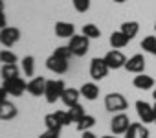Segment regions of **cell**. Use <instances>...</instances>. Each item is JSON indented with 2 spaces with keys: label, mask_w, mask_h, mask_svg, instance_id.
Here are the masks:
<instances>
[{
  "label": "cell",
  "mask_w": 156,
  "mask_h": 138,
  "mask_svg": "<svg viewBox=\"0 0 156 138\" xmlns=\"http://www.w3.org/2000/svg\"><path fill=\"white\" fill-rule=\"evenodd\" d=\"M127 107H129V101H127V98H125L123 94H119V92H110V94L105 96V109H107L108 112L118 114V112L127 111Z\"/></svg>",
  "instance_id": "cell-1"
},
{
  "label": "cell",
  "mask_w": 156,
  "mask_h": 138,
  "mask_svg": "<svg viewBox=\"0 0 156 138\" xmlns=\"http://www.w3.org/2000/svg\"><path fill=\"white\" fill-rule=\"evenodd\" d=\"M66 85L62 79H48L46 81V90H44V98L48 103H55L57 100H61L62 92H64Z\"/></svg>",
  "instance_id": "cell-2"
},
{
  "label": "cell",
  "mask_w": 156,
  "mask_h": 138,
  "mask_svg": "<svg viewBox=\"0 0 156 138\" xmlns=\"http://www.w3.org/2000/svg\"><path fill=\"white\" fill-rule=\"evenodd\" d=\"M88 46H90V39L85 35H73L68 42V48L72 52V55L75 57H83L88 53Z\"/></svg>",
  "instance_id": "cell-3"
},
{
  "label": "cell",
  "mask_w": 156,
  "mask_h": 138,
  "mask_svg": "<svg viewBox=\"0 0 156 138\" xmlns=\"http://www.w3.org/2000/svg\"><path fill=\"white\" fill-rule=\"evenodd\" d=\"M2 89L8 92V96H15L20 98L24 94V90H28V83L19 76V78H11V79H4Z\"/></svg>",
  "instance_id": "cell-4"
},
{
  "label": "cell",
  "mask_w": 156,
  "mask_h": 138,
  "mask_svg": "<svg viewBox=\"0 0 156 138\" xmlns=\"http://www.w3.org/2000/svg\"><path fill=\"white\" fill-rule=\"evenodd\" d=\"M108 64L105 63V59L103 57H94L92 59V63H90V78L94 79V81H101V79H105L107 78V74H108Z\"/></svg>",
  "instance_id": "cell-5"
},
{
  "label": "cell",
  "mask_w": 156,
  "mask_h": 138,
  "mask_svg": "<svg viewBox=\"0 0 156 138\" xmlns=\"http://www.w3.org/2000/svg\"><path fill=\"white\" fill-rule=\"evenodd\" d=\"M103 59H105V63L108 64L110 70L125 68V63H127V57L123 55V52H121V50H116V48H112L110 52H107V55H105Z\"/></svg>",
  "instance_id": "cell-6"
},
{
  "label": "cell",
  "mask_w": 156,
  "mask_h": 138,
  "mask_svg": "<svg viewBox=\"0 0 156 138\" xmlns=\"http://www.w3.org/2000/svg\"><path fill=\"white\" fill-rule=\"evenodd\" d=\"M19 41H20V30L19 28L6 26V28L0 30V44H2V46L9 48V46H13Z\"/></svg>",
  "instance_id": "cell-7"
},
{
  "label": "cell",
  "mask_w": 156,
  "mask_h": 138,
  "mask_svg": "<svg viewBox=\"0 0 156 138\" xmlns=\"http://www.w3.org/2000/svg\"><path fill=\"white\" fill-rule=\"evenodd\" d=\"M129 127H130V122H129V116H127V114H123V112L114 114V118H112V122H110V131H112V134H125Z\"/></svg>",
  "instance_id": "cell-8"
},
{
  "label": "cell",
  "mask_w": 156,
  "mask_h": 138,
  "mask_svg": "<svg viewBox=\"0 0 156 138\" xmlns=\"http://www.w3.org/2000/svg\"><path fill=\"white\" fill-rule=\"evenodd\" d=\"M46 68H48V70H51V72H55V74H66L68 72V61L66 59H61V57H57V55L51 53L46 59Z\"/></svg>",
  "instance_id": "cell-9"
},
{
  "label": "cell",
  "mask_w": 156,
  "mask_h": 138,
  "mask_svg": "<svg viewBox=\"0 0 156 138\" xmlns=\"http://www.w3.org/2000/svg\"><path fill=\"white\" fill-rule=\"evenodd\" d=\"M125 70L132 72V74H143V70H145V57L141 53H136V55L129 57L127 63H125Z\"/></svg>",
  "instance_id": "cell-10"
},
{
  "label": "cell",
  "mask_w": 156,
  "mask_h": 138,
  "mask_svg": "<svg viewBox=\"0 0 156 138\" xmlns=\"http://www.w3.org/2000/svg\"><path fill=\"white\" fill-rule=\"evenodd\" d=\"M136 112H138V116H140V120H141L143 123H151V122H154V111H152V105H149L147 101L138 100V101H136Z\"/></svg>",
  "instance_id": "cell-11"
},
{
  "label": "cell",
  "mask_w": 156,
  "mask_h": 138,
  "mask_svg": "<svg viewBox=\"0 0 156 138\" xmlns=\"http://www.w3.org/2000/svg\"><path fill=\"white\" fill-rule=\"evenodd\" d=\"M46 81H48V79H44V78H33V79L28 83V92H30L31 96H35V98L44 96V90H46Z\"/></svg>",
  "instance_id": "cell-12"
},
{
  "label": "cell",
  "mask_w": 156,
  "mask_h": 138,
  "mask_svg": "<svg viewBox=\"0 0 156 138\" xmlns=\"http://www.w3.org/2000/svg\"><path fill=\"white\" fill-rule=\"evenodd\" d=\"M17 114H19V111H17V107H15L11 101L4 100L2 103H0V120H4V122H9V120L17 118Z\"/></svg>",
  "instance_id": "cell-13"
},
{
  "label": "cell",
  "mask_w": 156,
  "mask_h": 138,
  "mask_svg": "<svg viewBox=\"0 0 156 138\" xmlns=\"http://www.w3.org/2000/svg\"><path fill=\"white\" fill-rule=\"evenodd\" d=\"M125 138H149V129L143 123H130L125 133Z\"/></svg>",
  "instance_id": "cell-14"
},
{
  "label": "cell",
  "mask_w": 156,
  "mask_h": 138,
  "mask_svg": "<svg viewBox=\"0 0 156 138\" xmlns=\"http://www.w3.org/2000/svg\"><path fill=\"white\" fill-rule=\"evenodd\" d=\"M75 26L72 22H57L55 24V35L61 39H72L75 33Z\"/></svg>",
  "instance_id": "cell-15"
},
{
  "label": "cell",
  "mask_w": 156,
  "mask_h": 138,
  "mask_svg": "<svg viewBox=\"0 0 156 138\" xmlns=\"http://www.w3.org/2000/svg\"><path fill=\"white\" fill-rule=\"evenodd\" d=\"M79 96H81V90H77V89H64V92H62V96H61V100H62V103L64 105H75L77 101H79Z\"/></svg>",
  "instance_id": "cell-16"
},
{
  "label": "cell",
  "mask_w": 156,
  "mask_h": 138,
  "mask_svg": "<svg viewBox=\"0 0 156 138\" xmlns=\"http://www.w3.org/2000/svg\"><path fill=\"white\" fill-rule=\"evenodd\" d=\"M79 90H81V96H83L85 100H88V101H94V100H98V96H99V87H98L96 83H85Z\"/></svg>",
  "instance_id": "cell-17"
},
{
  "label": "cell",
  "mask_w": 156,
  "mask_h": 138,
  "mask_svg": "<svg viewBox=\"0 0 156 138\" xmlns=\"http://www.w3.org/2000/svg\"><path fill=\"white\" fill-rule=\"evenodd\" d=\"M129 37L119 30V31H114L112 35H110V46L112 48H116V50H121V48H125L127 44H129Z\"/></svg>",
  "instance_id": "cell-18"
},
{
  "label": "cell",
  "mask_w": 156,
  "mask_h": 138,
  "mask_svg": "<svg viewBox=\"0 0 156 138\" xmlns=\"http://www.w3.org/2000/svg\"><path fill=\"white\" fill-rule=\"evenodd\" d=\"M132 85H134L136 89H140V90H151V89L154 87V79H152L151 76L140 74V76H136V78H134Z\"/></svg>",
  "instance_id": "cell-19"
},
{
  "label": "cell",
  "mask_w": 156,
  "mask_h": 138,
  "mask_svg": "<svg viewBox=\"0 0 156 138\" xmlns=\"http://www.w3.org/2000/svg\"><path fill=\"white\" fill-rule=\"evenodd\" d=\"M19 66L17 63H9V64H2L0 68V74H2V79H11V78H19Z\"/></svg>",
  "instance_id": "cell-20"
},
{
  "label": "cell",
  "mask_w": 156,
  "mask_h": 138,
  "mask_svg": "<svg viewBox=\"0 0 156 138\" xmlns=\"http://www.w3.org/2000/svg\"><path fill=\"white\" fill-rule=\"evenodd\" d=\"M121 31L132 41L136 35H138V31H140V24L136 22V20H129V22H123L121 24Z\"/></svg>",
  "instance_id": "cell-21"
},
{
  "label": "cell",
  "mask_w": 156,
  "mask_h": 138,
  "mask_svg": "<svg viewBox=\"0 0 156 138\" xmlns=\"http://www.w3.org/2000/svg\"><path fill=\"white\" fill-rule=\"evenodd\" d=\"M94 125H96V118H94V116H90V114H85V116H83L79 122L75 123L77 131H81V133H85V131H90Z\"/></svg>",
  "instance_id": "cell-22"
},
{
  "label": "cell",
  "mask_w": 156,
  "mask_h": 138,
  "mask_svg": "<svg viewBox=\"0 0 156 138\" xmlns=\"http://www.w3.org/2000/svg\"><path fill=\"white\" fill-rule=\"evenodd\" d=\"M44 123H46V129H48V131L61 133V129H62V123L55 118V114H46V116H44Z\"/></svg>",
  "instance_id": "cell-23"
},
{
  "label": "cell",
  "mask_w": 156,
  "mask_h": 138,
  "mask_svg": "<svg viewBox=\"0 0 156 138\" xmlns=\"http://www.w3.org/2000/svg\"><path fill=\"white\" fill-rule=\"evenodd\" d=\"M68 114H70V120L77 123V122L85 116V109H83V105L75 103V105H70V107H68Z\"/></svg>",
  "instance_id": "cell-24"
},
{
  "label": "cell",
  "mask_w": 156,
  "mask_h": 138,
  "mask_svg": "<svg viewBox=\"0 0 156 138\" xmlns=\"http://www.w3.org/2000/svg\"><path fill=\"white\" fill-rule=\"evenodd\" d=\"M141 50L147 52V53H156V37L154 35H147L143 41H141Z\"/></svg>",
  "instance_id": "cell-25"
},
{
  "label": "cell",
  "mask_w": 156,
  "mask_h": 138,
  "mask_svg": "<svg viewBox=\"0 0 156 138\" xmlns=\"http://www.w3.org/2000/svg\"><path fill=\"white\" fill-rule=\"evenodd\" d=\"M22 70H24V74L30 78V76H33V72H35V59L31 57V55H26L24 59H22Z\"/></svg>",
  "instance_id": "cell-26"
},
{
  "label": "cell",
  "mask_w": 156,
  "mask_h": 138,
  "mask_svg": "<svg viewBox=\"0 0 156 138\" xmlns=\"http://www.w3.org/2000/svg\"><path fill=\"white\" fill-rule=\"evenodd\" d=\"M83 35L88 37V39H99L101 37V31L96 24H85L83 26Z\"/></svg>",
  "instance_id": "cell-27"
},
{
  "label": "cell",
  "mask_w": 156,
  "mask_h": 138,
  "mask_svg": "<svg viewBox=\"0 0 156 138\" xmlns=\"http://www.w3.org/2000/svg\"><path fill=\"white\" fill-rule=\"evenodd\" d=\"M0 63L2 64H9V63H17V55L11 52V50H2L0 52Z\"/></svg>",
  "instance_id": "cell-28"
},
{
  "label": "cell",
  "mask_w": 156,
  "mask_h": 138,
  "mask_svg": "<svg viewBox=\"0 0 156 138\" xmlns=\"http://www.w3.org/2000/svg\"><path fill=\"white\" fill-rule=\"evenodd\" d=\"M77 13H87L90 9V0H72Z\"/></svg>",
  "instance_id": "cell-29"
},
{
  "label": "cell",
  "mask_w": 156,
  "mask_h": 138,
  "mask_svg": "<svg viewBox=\"0 0 156 138\" xmlns=\"http://www.w3.org/2000/svg\"><path fill=\"white\" fill-rule=\"evenodd\" d=\"M53 55H57V57H61V59H66V61H70V57H72V52H70V48H68V46H59V48H55Z\"/></svg>",
  "instance_id": "cell-30"
},
{
  "label": "cell",
  "mask_w": 156,
  "mask_h": 138,
  "mask_svg": "<svg viewBox=\"0 0 156 138\" xmlns=\"http://www.w3.org/2000/svg\"><path fill=\"white\" fill-rule=\"evenodd\" d=\"M53 114H55V118H57V120H59V122L62 123V127H64V125H70V123H72V120H70V114H68V111H55Z\"/></svg>",
  "instance_id": "cell-31"
},
{
  "label": "cell",
  "mask_w": 156,
  "mask_h": 138,
  "mask_svg": "<svg viewBox=\"0 0 156 138\" xmlns=\"http://www.w3.org/2000/svg\"><path fill=\"white\" fill-rule=\"evenodd\" d=\"M39 138H59V133H55V131H48V129H46V133H42Z\"/></svg>",
  "instance_id": "cell-32"
},
{
  "label": "cell",
  "mask_w": 156,
  "mask_h": 138,
  "mask_svg": "<svg viewBox=\"0 0 156 138\" xmlns=\"http://www.w3.org/2000/svg\"><path fill=\"white\" fill-rule=\"evenodd\" d=\"M8 20H6V15H4V9H0V30L2 28H6L8 24H6Z\"/></svg>",
  "instance_id": "cell-33"
},
{
  "label": "cell",
  "mask_w": 156,
  "mask_h": 138,
  "mask_svg": "<svg viewBox=\"0 0 156 138\" xmlns=\"http://www.w3.org/2000/svg\"><path fill=\"white\" fill-rule=\"evenodd\" d=\"M81 138H98V136H96L92 131H85V133L81 134Z\"/></svg>",
  "instance_id": "cell-34"
},
{
  "label": "cell",
  "mask_w": 156,
  "mask_h": 138,
  "mask_svg": "<svg viewBox=\"0 0 156 138\" xmlns=\"http://www.w3.org/2000/svg\"><path fill=\"white\" fill-rule=\"evenodd\" d=\"M6 98H8V92H6L4 89H0V103H2V101H4Z\"/></svg>",
  "instance_id": "cell-35"
},
{
  "label": "cell",
  "mask_w": 156,
  "mask_h": 138,
  "mask_svg": "<svg viewBox=\"0 0 156 138\" xmlns=\"http://www.w3.org/2000/svg\"><path fill=\"white\" fill-rule=\"evenodd\" d=\"M101 138H118L116 134H107V136H101Z\"/></svg>",
  "instance_id": "cell-36"
},
{
  "label": "cell",
  "mask_w": 156,
  "mask_h": 138,
  "mask_svg": "<svg viewBox=\"0 0 156 138\" xmlns=\"http://www.w3.org/2000/svg\"><path fill=\"white\" fill-rule=\"evenodd\" d=\"M152 111H154V123H156V103L152 105Z\"/></svg>",
  "instance_id": "cell-37"
},
{
  "label": "cell",
  "mask_w": 156,
  "mask_h": 138,
  "mask_svg": "<svg viewBox=\"0 0 156 138\" xmlns=\"http://www.w3.org/2000/svg\"><path fill=\"white\" fill-rule=\"evenodd\" d=\"M116 4H123V2H127V0H114Z\"/></svg>",
  "instance_id": "cell-38"
},
{
  "label": "cell",
  "mask_w": 156,
  "mask_h": 138,
  "mask_svg": "<svg viewBox=\"0 0 156 138\" xmlns=\"http://www.w3.org/2000/svg\"><path fill=\"white\" fill-rule=\"evenodd\" d=\"M0 9H4V0H0Z\"/></svg>",
  "instance_id": "cell-39"
},
{
  "label": "cell",
  "mask_w": 156,
  "mask_h": 138,
  "mask_svg": "<svg viewBox=\"0 0 156 138\" xmlns=\"http://www.w3.org/2000/svg\"><path fill=\"white\" fill-rule=\"evenodd\" d=\"M152 98H154V100H156V89H154V90H152Z\"/></svg>",
  "instance_id": "cell-40"
},
{
  "label": "cell",
  "mask_w": 156,
  "mask_h": 138,
  "mask_svg": "<svg viewBox=\"0 0 156 138\" xmlns=\"http://www.w3.org/2000/svg\"><path fill=\"white\" fill-rule=\"evenodd\" d=\"M154 30H156V22H154Z\"/></svg>",
  "instance_id": "cell-41"
},
{
  "label": "cell",
  "mask_w": 156,
  "mask_h": 138,
  "mask_svg": "<svg viewBox=\"0 0 156 138\" xmlns=\"http://www.w3.org/2000/svg\"><path fill=\"white\" fill-rule=\"evenodd\" d=\"M154 55H156V53H154Z\"/></svg>",
  "instance_id": "cell-42"
}]
</instances>
